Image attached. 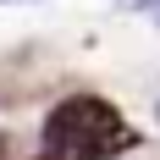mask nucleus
Masks as SVG:
<instances>
[{
	"label": "nucleus",
	"mask_w": 160,
	"mask_h": 160,
	"mask_svg": "<svg viewBox=\"0 0 160 160\" xmlns=\"http://www.w3.org/2000/svg\"><path fill=\"white\" fill-rule=\"evenodd\" d=\"M127 144H132V127L99 94H72L44 116V155L50 160H105Z\"/></svg>",
	"instance_id": "f257e3e1"
},
{
	"label": "nucleus",
	"mask_w": 160,
	"mask_h": 160,
	"mask_svg": "<svg viewBox=\"0 0 160 160\" xmlns=\"http://www.w3.org/2000/svg\"><path fill=\"white\" fill-rule=\"evenodd\" d=\"M111 6H122V11H155L160 0H111Z\"/></svg>",
	"instance_id": "f03ea898"
},
{
	"label": "nucleus",
	"mask_w": 160,
	"mask_h": 160,
	"mask_svg": "<svg viewBox=\"0 0 160 160\" xmlns=\"http://www.w3.org/2000/svg\"><path fill=\"white\" fill-rule=\"evenodd\" d=\"M0 6H33V0H0Z\"/></svg>",
	"instance_id": "7ed1b4c3"
},
{
	"label": "nucleus",
	"mask_w": 160,
	"mask_h": 160,
	"mask_svg": "<svg viewBox=\"0 0 160 160\" xmlns=\"http://www.w3.org/2000/svg\"><path fill=\"white\" fill-rule=\"evenodd\" d=\"M149 17H155V28H160V6H155V11H149Z\"/></svg>",
	"instance_id": "20e7f679"
},
{
	"label": "nucleus",
	"mask_w": 160,
	"mask_h": 160,
	"mask_svg": "<svg viewBox=\"0 0 160 160\" xmlns=\"http://www.w3.org/2000/svg\"><path fill=\"white\" fill-rule=\"evenodd\" d=\"M155 122H160V94H155Z\"/></svg>",
	"instance_id": "39448f33"
},
{
	"label": "nucleus",
	"mask_w": 160,
	"mask_h": 160,
	"mask_svg": "<svg viewBox=\"0 0 160 160\" xmlns=\"http://www.w3.org/2000/svg\"><path fill=\"white\" fill-rule=\"evenodd\" d=\"M0 149H6V138H0Z\"/></svg>",
	"instance_id": "423d86ee"
}]
</instances>
